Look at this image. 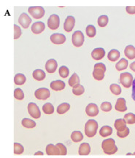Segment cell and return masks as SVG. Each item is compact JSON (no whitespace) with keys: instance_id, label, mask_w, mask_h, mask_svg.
Instances as JSON below:
<instances>
[{"instance_id":"obj_1","label":"cell","mask_w":135,"mask_h":158,"mask_svg":"<svg viewBox=\"0 0 135 158\" xmlns=\"http://www.w3.org/2000/svg\"><path fill=\"white\" fill-rule=\"evenodd\" d=\"M102 148L106 155H114L118 151V147L115 145V141L111 138L105 139L102 141Z\"/></svg>"},{"instance_id":"obj_2","label":"cell","mask_w":135,"mask_h":158,"mask_svg":"<svg viewBox=\"0 0 135 158\" xmlns=\"http://www.w3.org/2000/svg\"><path fill=\"white\" fill-rule=\"evenodd\" d=\"M98 127L99 125L95 119H89L85 125V134L89 138L94 137L97 134Z\"/></svg>"},{"instance_id":"obj_3","label":"cell","mask_w":135,"mask_h":158,"mask_svg":"<svg viewBox=\"0 0 135 158\" xmlns=\"http://www.w3.org/2000/svg\"><path fill=\"white\" fill-rule=\"evenodd\" d=\"M106 72L105 65L102 63H98L94 66L93 71V77L96 80L101 81L105 77V73Z\"/></svg>"},{"instance_id":"obj_4","label":"cell","mask_w":135,"mask_h":158,"mask_svg":"<svg viewBox=\"0 0 135 158\" xmlns=\"http://www.w3.org/2000/svg\"><path fill=\"white\" fill-rule=\"evenodd\" d=\"M134 79L132 74L129 72H124L120 75V82L125 88H130L132 86Z\"/></svg>"},{"instance_id":"obj_5","label":"cell","mask_w":135,"mask_h":158,"mask_svg":"<svg viewBox=\"0 0 135 158\" xmlns=\"http://www.w3.org/2000/svg\"><path fill=\"white\" fill-rule=\"evenodd\" d=\"M84 35L81 31H76L72 36V42L75 47H81L84 43Z\"/></svg>"},{"instance_id":"obj_6","label":"cell","mask_w":135,"mask_h":158,"mask_svg":"<svg viewBox=\"0 0 135 158\" xmlns=\"http://www.w3.org/2000/svg\"><path fill=\"white\" fill-rule=\"evenodd\" d=\"M28 13L32 17H33L35 19H40L43 17L45 15V10L42 7H30L28 9Z\"/></svg>"},{"instance_id":"obj_7","label":"cell","mask_w":135,"mask_h":158,"mask_svg":"<svg viewBox=\"0 0 135 158\" xmlns=\"http://www.w3.org/2000/svg\"><path fill=\"white\" fill-rule=\"evenodd\" d=\"M60 25V18L56 14L51 15L48 19V26L51 30H56Z\"/></svg>"},{"instance_id":"obj_8","label":"cell","mask_w":135,"mask_h":158,"mask_svg":"<svg viewBox=\"0 0 135 158\" xmlns=\"http://www.w3.org/2000/svg\"><path fill=\"white\" fill-rule=\"evenodd\" d=\"M34 96L37 100H47L50 96V92L48 88H38L34 93Z\"/></svg>"},{"instance_id":"obj_9","label":"cell","mask_w":135,"mask_h":158,"mask_svg":"<svg viewBox=\"0 0 135 158\" xmlns=\"http://www.w3.org/2000/svg\"><path fill=\"white\" fill-rule=\"evenodd\" d=\"M29 115L34 119H39L41 116V112L37 105L34 103H29L27 106Z\"/></svg>"},{"instance_id":"obj_10","label":"cell","mask_w":135,"mask_h":158,"mask_svg":"<svg viewBox=\"0 0 135 158\" xmlns=\"http://www.w3.org/2000/svg\"><path fill=\"white\" fill-rule=\"evenodd\" d=\"M18 23L21 25L24 29H28L31 23H32V18L27 14L24 13L18 18Z\"/></svg>"},{"instance_id":"obj_11","label":"cell","mask_w":135,"mask_h":158,"mask_svg":"<svg viewBox=\"0 0 135 158\" xmlns=\"http://www.w3.org/2000/svg\"><path fill=\"white\" fill-rule=\"evenodd\" d=\"M50 41L55 44H64L66 42V36L62 34H53L50 36Z\"/></svg>"},{"instance_id":"obj_12","label":"cell","mask_w":135,"mask_h":158,"mask_svg":"<svg viewBox=\"0 0 135 158\" xmlns=\"http://www.w3.org/2000/svg\"><path fill=\"white\" fill-rule=\"evenodd\" d=\"M45 29H46V25H45V23L42 21L35 22V23L32 24V27H31V30H32V31L35 34H39L42 33Z\"/></svg>"},{"instance_id":"obj_13","label":"cell","mask_w":135,"mask_h":158,"mask_svg":"<svg viewBox=\"0 0 135 158\" xmlns=\"http://www.w3.org/2000/svg\"><path fill=\"white\" fill-rule=\"evenodd\" d=\"M85 112L89 117H96L99 114V108L95 104H89L85 108Z\"/></svg>"},{"instance_id":"obj_14","label":"cell","mask_w":135,"mask_h":158,"mask_svg":"<svg viewBox=\"0 0 135 158\" xmlns=\"http://www.w3.org/2000/svg\"><path fill=\"white\" fill-rule=\"evenodd\" d=\"M75 24V19L73 16H68L65 20L64 24V29L67 32H70L72 30L74 29Z\"/></svg>"},{"instance_id":"obj_15","label":"cell","mask_w":135,"mask_h":158,"mask_svg":"<svg viewBox=\"0 0 135 158\" xmlns=\"http://www.w3.org/2000/svg\"><path fill=\"white\" fill-rule=\"evenodd\" d=\"M105 50L102 48H97L91 52V57L94 60H101L105 57Z\"/></svg>"},{"instance_id":"obj_16","label":"cell","mask_w":135,"mask_h":158,"mask_svg":"<svg viewBox=\"0 0 135 158\" xmlns=\"http://www.w3.org/2000/svg\"><path fill=\"white\" fill-rule=\"evenodd\" d=\"M58 67V64L55 59H49L46 64V70L50 74L56 72Z\"/></svg>"},{"instance_id":"obj_17","label":"cell","mask_w":135,"mask_h":158,"mask_svg":"<svg viewBox=\"0 0 135 158\" xmlns=\"http://www.w3.org/2000/svg\"><path fill=\"white\" fill-rule=\"evenodd\" d=\"M115 109L116 111H120V112H124L127 110V106H126V101L125 98H119L117 99L116 104L115 106Z\"/></svg>"},{"instance_id":"obj_18","label":"cell","mask_w":135,"mask_h":158,"mask_svg":"<svg viewBox=\"0 0 135 158\" xmlns=\"http://www.w3.org/2000/svg\"><path fill=\"white\" fill-rule=\"evenodd\" d=\"M65 85L64 82L61 80H56V81H53L52 82L50 83V88L53 90L55 91H60V90H63L65 88Z\"/></svg>"},{"instance_id":"obj_19","label":"cell","mask_w":135,"mask_h":158,"mask_svg":"<svg viewBox=\"0 0 135 158\" xmlns=\"http://www.w3.org/2000/svg\"><path fill=\"white\" fill-rule=\"evenodd\" d=\"M46 151L47 155H61L60 151H59V148L57 147V146L51 144V143L47 146Z\"/></svg>"},{"instance_id":"obj_20","label":"cell","mask_w":135,"mask_h":158,"mask_svg":"<svg viewBox=\"0 0 135 158\" xmlns=\"http://www.w3.org/2000/svg\"><path fill=\"white\" fill-rule=\"evenodd\" d=\"M91 152V147L89 143H83L80 145L78 149V154L80 155H88Z\"/></svg>"},{"instance_id":"obj_21","label":"cell","mask_w":135,"mask_h":158,"mask_svg":"<svg viewBox=\"0 0 135 158\" xmlns=\"http://www.w3.org/2000/svg\"><path fill=\"white\" fill-rule=\"evenodd\" d=\"M124 55L128 59L132 60L135 58V48L133 45L126 46L124 50Z\"/></svg>"},{"instance_id":"obj_22","label":"cell","mask_w":135,"mask_h":158,"mask_svg":"<svg viewBox=\"0 0 135 158\" xmlns=\"http://www.w3.org/2000/svg\"><path fill=\"white\" fill-rule=\"evenodd\" d=\"M126 122L124 119H118L115 121L114 123V127L117 130V131H122L125 130L127 126H126Z\"/></svg>"},{"instance_id":"obj_23","label":"cell","mask_w":135,"mask_h":158,"mask_svg":"<svg viewBox=\"0 0 135 158\" xmlns=\"http://www.w3.org/2000/svg\"><path fill=\"white\" fill-rule=\"evenodd\" d=\"M120 56V52L118 51V50L113 49V50H111L109 52H108L107 58L110 60V61L115 62V61H117V60L119 59Z\"/></svg>"},{"instance_id":"obj_24","label":"cell","mask_w":135,"mask_h":158,"mask_svg":"<svg viewBox=\"0 0 135 158\" xmlns=\"http://www.w3.org/2000/svg\"><path fill=\"white\" fill-rule=\"evenodd\" d=\"M32 76L34 80L37 81H42L46 78V73L42 69H36L32 73Z\"/></svg>"},{"instance_id":"obj_25","label":"cell","mask_w":135,"mask_h":158,"mask_svg":"<svg viewBox=\"0 0 135 158\" xmlns=\"http://www.w3.org/2000/svg\"><path fill=\"white\" fill-rule=\"evenodd\" d=\"M112 128L108 125H104L101 127L99 131V135L102 137H107L109 135H112Z\"/></svg>"},{"instance_id":"obj_26","label":"cell","mask_w":135,"mask_h":158,"mask_svg":"<svg viewBox=\"0 0 135 158\" xmlns=\"http://www.w3.org/2000/svg\"><path fill=\"white\" fill-rule=\"evenodd\" d=\"M71 139L73 142L77 143L80 142V141H83V135L81 131H75L72 133L71 134Z\"/></svg>"},{"instance_id":"obj_27","label":"cell","mask_w":135,"mask_h":158,"mask_svg":"<svg viewBox=\"0 0 135 158\" xmlns=\"http://www.w3.org/2000/svg\"><path fill=\"white\" fill-rule=\"evenodd\" d=\"M69 109H70V105L67 104V103H62V104L59 105L56 111L58 114H64L69 110Z\"/></svg>"},{"instance_id":"obj_28","label":"cell","mask_w":135,"mask_h":158,"mask_svg":"<svg viewBox=\"0 0 135 158\" xmlns=\"http://www.w3.org/2000/svg\"><path fill=\"white\" fill-rule=\"evenodd\" d=\"M128 60L125 59V58H122L118 61L115 65V68L118 71H123L125 70L126 68L128 67Z\"/></svg>"},{"instance_id":"obj_29","label":"cell","mask_w":135,"mask_h":158,"mask_svg":"<svg viewBox=\"0 0 135 158\" xmlns=\"http://www.w3.org/2000/svg\"><path fill=\"white\" fill-rule=\"evenodd\" d=\"M26 78L23 74H17L14 77V82L17 85H22L26 82Z\"/></svg>"},{"instance_id":"obj_30","label":"cell","mask_w":135,"mask_h":158,"mask_svg":"<svg viewBox=\"0 0 135 158\" xmlns=\"http://www.w3.org/2000/svg\"><path fill=\"white\" fill-rule=\"evenodd\" d=\"M21 124L24 127L28 129L34 128L36 126V123L34 120H32V119L28 118H24L22 119Z\"/></svg>"},{"instance_id":"obj_31","label":"cell","mask_w":135,"mask_h":158,"mask_svg":"<svg viewBox=\"0 0 135 158\" xmlns=\"http://www.w3.org/2000/svg\"><path fill=\"white\" fill-rule=\"evenodd\" d=\"M68 82H69V85L72 87V88H74L75 85L80 84L79 77L76 73H74V74L71 76V77L69 78Z\"/></svg>"},{"instance_id":"obj_32","label":"cell","mask_w":135,"mask_h":158,"mask_svg":"<svg viewBox=\"0 0 135 158\" xmlns=\"http://www.w3.org/2000/svg\"><path fill=\"white\" fill-rule=\"evenodd\" d=\"M42 111L46 114H52L54 112V107L50 103H46L42 106Z\"/></svg>"},{"instance_id":"obj_33","label":"cell","mask_w":135,"mask_h":158,"mask_svg":"<svg viewBox=\"0 0 135 158\" xmlns=\"http://www.w3.org/2000/svg\"><path fill=\"white\" fill-rule=\"evenodd\" d=\"M85 88L82 85H77L74 88H72V93L75 96H81L82 94H84Z\"/></svg>"},{"instance_id":"obj_34","label":"cell","mask_w":135,"mask_h":158,"mask_svg":"<svg viewBox=\"0 0 135 158\" xmlns=\"http://www.w3.org/2000/svg\"><path fill=\"white\" fill-rule=\"evenodd\" d=\"M85 31H86L87 36L90 38H93L96 36V34H97V29H96L95 26L93 25H89L87 26L86 29H85Z\"/></svg>"},{"instance_id":"obj_35","label":"cell","mask_w":135,"mask_h":158,"mask_svg":"<svg viewBox=\"0 0 135 158\" xmlns=\"http://www.w3.org/2000/svg\"><path fill=\"white\" fill-rule=\"evenodd\" d=\"M108 21H109V18H108L107 16L103 15L99 16V18H98L97 23L98 25H99L100 27H105V26L107 25Z\"/></svg>"},{"instance_id":"obj_36","label":"cell","mask_w":135,"mask_h":158,"mask_svg":"<svg viewBox=\"0 0 135 158\" xmlns=\"http://www.w3.org/2000/svg\"><path fill=\"white\" fill-rule=\"evenodd\" d=\"M110 90L111 91L112 94L115 95V96H118L121 94V88L118 85V84H112L110 86Z\"/></svg>"},{"instance_id":"obj_37","label":"cell","mask_w":135,"mask_h":158,"mask_svg":"<svg viewBox=\"0 0 135 158\" xmlns=\"http://www.w3.org/2000/svg\"><path fill=\"white\" fill-rule=\"evenodd\" d=\"M124 119H125L127 124L133 125L135 123V114H133V113H128V114H125Z\"/></svg>"},{"instance_id":"obj_38","label":"cell","mask_w":135,"mask_h":158,"mask_svg":"<svg viewBox=\"0 0 135 158\" xmlns=\"http://www.w3.org/2000/svg\"><path fill=\"white\" fill-rule=\"evenodd\" d=\"M13 150L14 154H15V155H21L24 152V148L20 143L15 142L13 144Z\"/></svg>"},{"instance_id":"obj_39","label":"cell","mask_w":135,"mask_h":158,"mask_svg":"<svg viewBox=\"0 0 135 158\" xmlns=\"http://www.w3.org/2000/svg\"><path fill=\"white\" fill-rule=\"evenodd\" d=\"M59 75H60L62 78H67L69 74V70L67 66H62L59 68Z\"/></svg>"},{"instance_id":"obj_40","label":"cell","mask_w":135,"mask_h":158,"mask_svg":"<svg viewBox=\"0 0 135 158\" xmlns=\"http://www.w3.org/2000/svg\"><path fill=\"white\" fill-rule=\"evenodd\" d=\"M14 98L17 100L21 101L24 98V94L20 88H16L14 90Z\"/></svg>"},{"instance_id":"obj_41","label":"cell","mask_w":135,"mask_h":158,"mask_svg":"<svg viewBox=\"0 0 135 158\" xmlns=\"http://www.w3.org/2000/svg\"><path fill=\"white\" fill-rule=\"evenodd\" d=\"M100 108L103 111H105V112H108V111H110L112 110V106L111 103H110L109 101H105L101 104L100 106Z\"/></svg>"},{"instance_id":"obj_42","label":"cell","mask_w":135,"mask_h":158,"mask_svg":"<svg viewBox=\"0 0 135 158\" xmlns=\"http://www.w3.org/2000/svg\"><path fill=\"white\" fill-rule=\"evenodd\" d=\"M21 34H22V31H21V29H20V28L18 26L16 25V24H14V36H13L14 40H18V38L21 36Z\"/></svg>"},{"instance_id":"obj_43","label":"cell","mask_w":135,"mask_h":158,"mask_svg":"<svg viewBox=\"0 0 135 158\" xmlns=\"http://www.w3.org/2000/svg\"><path fill=\"white\" fill-rule=\"evenodd\" d=\"M129 133H130L129 128H128V127H127L125 130H124V131H117V135L119 138L124 139V138L127 137L128 135H129Z\"/></svg>"},{"instance_id":"obj_44","label":"cell","mask_w":135,"mask_h":158,"mask_svg":"<svg viewBox=\"0 0 135 158\" xmlns=\"http://www.w3.org/2000/svg\"><path fill=\"white\" fill-rule=\"evenodd\" d=\"M57 147L59 148V151H60V153H61V155H66L67 154V147H65V146L63 144V143H58L56 144Z\"/></svg>"},{"instance_id":"obj_45","label":"cell","mask_w":135,"mask_h":158,"mask_svg":"<svg viewBox=\"0 0 135 158\" xmlns=\"http://www.w3.org/2000/svg\"><path fill=\"white\" fill-rule=\"evenodd\" d=\"M126 10L128 14L134 15L135 14V6H128L126 7Z\"/></svg>"},{"instance_id":"obj_46","label":"cell","mask_w":135,"mask_h":158,"mask_svg":"<svg viewBox=\"0 0 135 158\" xmlns=\"http://www.w3.org/2000/svg\"><path fill=\"white\" fill-rule=\"evenodd\" d=\"M132 98L135 101V79L134 80L132 84Z\"/></svg>"},{"instance_id":"obj_47","label":"cell","mask_w":135,"mask_h":158,"mask_svg":"<svg viewBox=\"0 0 135 158\" xmlns=\"http://www.w3.org/2000/svg\"><path fill=\"white\" fill-rule=\"evenodd\" d=\"M130 69H131V70H132L133 72H135V61L132 62V64H130Z\"/></svg>"},{"instance_id":"obj_48","label":"cell","mask_w":135,"mask_h":158,"mask_svg":"<svg viewBox=\"0 0 135 158\" xmlns=\"http://www.w3.org/2000/svg\"><path fill=\"white\" fill-rule=\"evenodd\" d=\"M34 155H43V152H42L41 151H38L34 154Z\"/></svg>"},{"instance_id":"obj_49","label":"cell","mask_w":135,"mask_h":158,"mask_svg":"<svg viewBox=\"0 0 135 158\" xmlns=\"http://www.w3.org/2000/svg\"><path fill=\"white\" fill-rule=\"evenodd\" d=\"M133 155H135V152H134V154H133Z\"/></svg>"}]
</instances>
